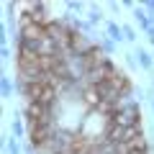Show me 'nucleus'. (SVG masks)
<instances>
[{"label": "nucleus", "mask_w": 154, "mask_h": 154, "mask_svg": "<svg viewBox=\"0 0 154 154\" xmlns=\"http://www.w3.org/2000/svg\"><path fill=\"white\" fill-rule=\"evenodd\" d=\"M113 121L118 126H141V108H139V100H123L116 110Z\"/></svg>", "instance_id": "nucleus-1"}, {"label": "nucleus", "mask_w": 154, "mask_h": 154, "mask_svg": "<svg viewBox=\"0 0 154 154\" xmlns=\"http://www.w3.org/2000/svg\"><path fill=\"white\" fill-rule=\"evenodd\" d=\"M136 59H139V67L146 69V72L154 67V54H149L146 49H136Z\"/></svg>", "instance_id": "nucleus-6"}, {"label": "nucleus", "mask_w": 154, "mask_h": 154, "mask_svg": "<svg viewBox=\"0 0 154 154\" xmlns=\"http://www.w3.org/2000/svg\"><path fill=\"white\" fill-rule=\"evenodd\" d=\"M95 44H98V49L103 51L105 57H110V54L116 51V41H113V38L108 36V33H98V38H95Z\"/></svg>", "instance_id": "nucleus-3"}, {"label": "nucleus", "mask_w": 154, "mask_h": 154, "mask_svg": "<svg viewBox=\"0 0 154 154\" xmlns=\"http://www.w3.org/2000/svg\"><path fill=\"white\" fill-rule=\"evenodd\" d=\"M123 59H126V67H128V69L139 72V59H136V54H123Z\"/></svg>", "instance_id": "nucleus-12"}, {"label": "nucleus", "mask_w": 154, "mask_h": 154, "mask_svg": "<svg viewBox=\"0 0 154 154\" xmlns=\"http://www.w3.org/2000/svg\"><path fill=\"white\" fill-rule=\"evenodd\" d=\"M3 144H5V154H23L16 136H3Z\"/></svg>", "instance_id": "nucleus-9"}, {"label": "nucleus", "mask_w": 154, "mask_h": 154, "mask_svg": "<svg viewBox=\"0 0 154 154\" xmlns=\"http://www.w3.org/2000/svg\"><path fill=\"white\" fill-rule=\"evenodd\" d=\"M90 11H88V21H90V26H100V23H103L105 21V18H103V8H100V5H95V3H90Z\"/></svg>", "instance_id": "nucleus-5"}, {"label": "nucleus", "mask_w": 154, "mask_h": 154, "mask_svg": "<svg viewBox=\"0 0 154 154\" xmlns=\"http://www.w3.org/2000/svg\"><path fill=\"white\" fill-rule=\"evenodd\" d=\"M134 21H136L139 23V26H141L144 28V31H149V28H154V23H152V16H149V13H146V8H134Z\"/></svg>", "instance_id": "nucleus-2"}, {"label": "nucleus", "mask_w": 154, "mask_h": 154, "mask_svg": "<svg viewBox=\"0 0 154 154\" xmlns=\"http://www.w3.org/2000/svg\"><path fill=\"white\" fill-rule=\"evenodd\" d=\"M23 154H38L36 146H31V144H26V149H23Z\"/></svg>", "instance_id": "nucleus-15"}, {"label": "nucleus", "mask_w": 154, "mask_h": 154, "mask_svg": "<svg viewBox=\"0 0 154 154\" xmlns=\"http://www.w3.org/2000/svg\"><path fill=\"white\" fill-rule=\"evenodd\" d=\"M11 131H13L16 139H23V134H28V128L23 126V121L18 118V116H13V118H11Z\"/></svg>", "instance_id": "nucleus-8"}, {"label": "nucleus", "mask_w": 154, "mask_h": 154, "mask_svg": "<svg viewBox=\"0 0 154 154\" xmlns=\"http://www.w3.org/2000/svg\"><path fill=\"white\" fill-rule=\"evenodd\" d=\"M64 8H67L69 16H75V13H77V18H80V13L85 11V3H80V0H69V3H64Z\"/></svg>", "instance_id": "nucleus-10"}, {"label": "nucleus", "mask_w": 154, "mask_h": 154, "mask_svg": "<svg viewBox=\"0 0 154 154\" xmlns=\"http://www.w3.org/2000/svg\"><path fill=\"white\" fill-rule=\"evenodd\" d=\"M146 38H149V44L154 46V28H149V31H146Z\"/></svg>", "instance_id": "nucleus-16"}, {"label": "nucleus", "mask_w": 154, "mask_h": 154, "mask_svg": "<svg viewBox=\"0 0 154 154\" xmlns=\"http://www.w3.org/2000/svg\"><path fill=\"white\" fill-rule=\"evenodd\" d=\"M13 59V51H11V46H3V62H11Z\"/></svg>", "instance_id": "nucleus-13"}, {"label": "nucleus", "mask_w": 154, "mask_h": 154, "mask_svg": "<svg viewBox=\"0 0 154 154\" xmlns=\"http://www.w3.org/2000/svg\"><path fill=\"white\" fill-rule=\"evenodd\" d=\"M105 33H108V36L113 38L116 44H121V41H126V38H123V26H118L116 21H105Z\"/></svg>", "instance_id": "nucleus-4"}, {"label": "nucleus", "mask_w": 154, "mask_h": 154, "mask_svg": "<svg viewBox=\"0 0 154 154\" xmlns=\"http://www.w3.org/2000/svg\"><path fill=\"white\" fill-rule=\"evenodd\" d=\"M108 11L110 13H121V5H118V3H108Z\"/></svg>", "instance_id": "nucleus-14"}, {"label": "nucleus", "mask_w": 154, "mask_h": 154, "mask_svg": "<svg viewBox=\"0 0 154 154\" xmlns=\"http://www.w3.org/2000/svg\"><path fill=\"white\" fill-rule=\"evenodd\" d=\"M149 100H152V113H154V98H149Z\"/></svg>", "instance_id": "nucleus-17"}, {"label": "nucleus", "mask_w": 154, "mask_h": 154, "mask_svg": "<svg viewBox=\"0 0 154 154\" xmlns=\"http://www.w3.org/2000/svg\"><path fill=\"white\" fill-rule=\"evenodd\" d=\"M0 82H3V98H5V100H13V95L18 93V88L13 85V80H11L8 75H3V77H0Z\"/></svg>", "instance_id": "nucleus-7"}, {"label": "nucleus", "mask_w": 154, "mask_h": 154, "mask_svg": "<svg viewBox=\"0 0 154 154\" xmlns=\"http://www.w3.org/2000/svg\"><path fill=\"white\" fill-rule=\"evenodd\" d=\"M123 38H126V41H131V44H136V41H139L136 28H134V26H123Z\"/></svg>", "instance_id": "nucleus-11"}]
</instances>
